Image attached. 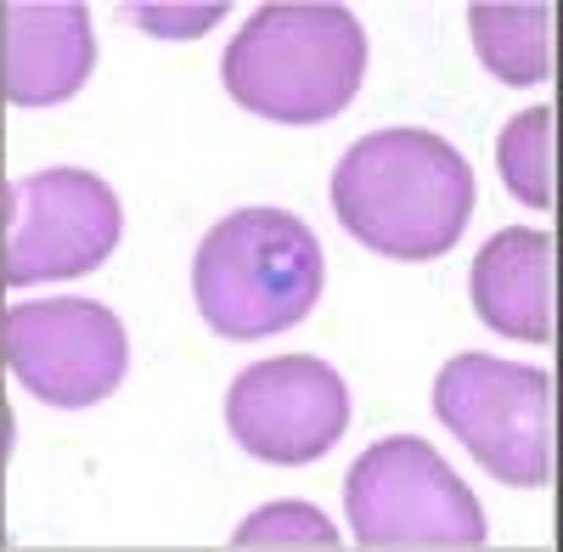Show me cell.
I'll return each mask as SVG.
<instances>
[{"label":"cell","mask_w":563,"mask_h":552,"mask_svg":"<svg viewBox=\"0 0 563 552\" xmlns=\"http://www.w3.org/2000/svg\"><path fill=\"white\" fill-rule=\"evenodd\" d=\"M333 214L389 260H440L474 214V169L434 130H372L333 169Z\"/></svg>","instance_id":"1"},{"label":"cell","mask_w":563,"mask_h":552,"mask_svg":"<svg viewBox=\"0 0 563 552\" xmlns=\"http://www.w3.org/2000/svg\"><path fill=\"white\" fill-rule=\"evenodd\" d=\"M366 74V34L350 7L327 0H288L260 7L220 57L225 97L276 119V124H321L339 119Z\"/></svg>","instance_id":"2"},{"label":"cell","mask_w":563,"mask_h":552,"mask_svg":"<svg viewBox=\"0 0 563 552\" xmlns=\"http://www.w3.org/2000/svg\"><path fill=\"white\" fill-rule=\"evenodd\" d=\"M192 299L225 339L288 333L321 299V243L288 209H238L198 243Z\"/></svg>","instance_id":"3"},{"label":"cell","mask_w":563,"mask_h":552,"mask_svg":"<svg viewBox=\"0 0 563 552\" xmlns=\"http://www.w3.org/2000/svg\"><path fill=\"white\" fill-rule=\"evenodd\" d=\"M361 547H479L485 508L451 463L417 434H389L355 456L344 479Z\"/></svg>","instance_id":"4"},{"label":"cell","mask_w":563,"mask_h":552,"mask_svg":"<svg viewBox=\"0 0 563 552\" xmlns=\"http://www.w3.org/2000/svg\"><path fill=\"white\" fill-rule=\"evenodd\" d=\"M434 418L501 485H547L552 474V378L496 355H451L434 378Z\"/></svg>","instance_id":"5"},{"label":"cell","mask_w":563,"mask_h":552,"mask_svg":"<svg viewBox=\"0 0 563 552\" xmlns=\"http://www.w3.org/2000/svg\"><path fill=\"white\" fill-rule=\"evenodd\" d=\"M124 232V209L113 187L90 169H40L7 187V238L0 271L12 288L57 283V276L97 271Z\"/></svg>","instance_id":"6"},{"label":"cell","mask_w":563,"mask_h":552,"mask_svg":"<svg viewBox=\"0 0 563 552\" xmlns=\"http://www.w3.org/2000/svg\"><path fill=\"white\" fill-rule=\"evenodd\" d=\"M7 361L18 384L63 411H85L108 400L124 384L130 366V339L124 321L97 305V299H40V305H12L7 328H0Z\"/></svg>","instance_id":"7"},{"label":"cell","mask_w":563,"mask_h":552,"mask_svg":"<svg viewBox=\"0 0 563 552\" xmlns=\"http://www.w3.org/2000/svg\"><path fill=\"white\" fill-rule=\"evenodd\" d=\"M225 429L260 463L299 468L327 456L350 429V389L316 355H276L243 366L225 389Z\"/></svg>","instance_id":"8"},{"label":"cell","mask_w":563,"mask_h":552,"mask_svg":"<svg viewBox=\"0 0 563 552\" xmlns=\"http://www.w3.org/2000/svg\"><path fill=\"white\" fill-rule=\"evenodd\" d=\"M97 68V34L79 0L0 7V90L18 108L68 102Z\"/></svg>","instance_id":"9"},{"label":"cell","mask_w":563,"mask_h":552,"mask_svg":"<svg viewBox=\"0 0 563 552\" xmlns=\"http://www.w3.org/2000/svg\"><path fill=\"white\" fill-rule=\"evenodd\" d=\"M467 288H474V310L485 328L525 344L552 339V238L547 232H530V225L496 232L479 249L474 271H467Z\"/></svg>","instance_id":"10"},{"label":"cell","mask_w":563,"mask_h":552,"mask_svg":"<svg viewBox=\"0 0 563 552\" xmlns=\"http://www.w3.org/2000/svg\"><path fill=\"white\" fill-rule=\"evenodd\" d=\"M467 29H474L479 63L507 79V85H541L552 74V7H496V0H479L467 12Z\"/></svg>","instance_id":"11"},{"label":"cell","mask_w":563,"mask_h":552,"mask_svg":"<svg viewBox=\"0 0 563 552\" xmlns=\"http://www.w3.org/2000/svg\"><path fill=\"white\" fill-rule=\"evenodd\" d=\"M496 164H501V180L512 187V198L530 203V209H547L552 203V108H525L501 130L496 142Z\"/></svg>","instance_id":"12"},{"label":"cell","mask_w":563,"mask_h":552,"mask_svg":"<svg viewBox=\"0 0 563 552\" xmlns=\"http://www.w3.org/2000/svg\"><path fill=\"white\" fill-rule=\"evenodd\" d=\"M231 547H339V530L310 501H276V508H260L254 519H243Z\"/></svg>","instance_id":"13"},{"label":"cell","mask_w":563,"mask_h":552,"mask_svg":"<svg viewBox=\"0 0 563 552\" xmlns=\"http://www.w3.org/2000/svg\"><path fill=\"white\" fill-rule=\"evenodd\" d=\"M130 18H135L141 29H153V34H203V29L220 18V7H214V0H203L198 12H180V18H175V12H158V7H135Z\"/></svg>","instance_id":"14"}]
</instances>
